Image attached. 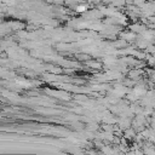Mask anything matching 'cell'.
Instances as JSON below:
<instances>
[{"mask_svg":"<svg viewBox=\"0 0 155 155\" xmlns=\"http://www.w3.org/2000/svg\"><path fill=\"white\" fill-rule=\"evenodd\" d=\"M84 10H85V6H79V7H78V11H79V12H82Z\"/></svg>","mask_w":155,"mask_h":155,"instance_id":"obj_1","label":"cell"}]
</instances>
